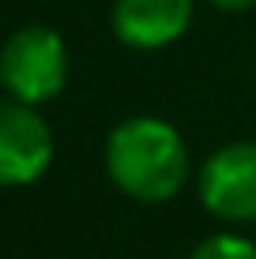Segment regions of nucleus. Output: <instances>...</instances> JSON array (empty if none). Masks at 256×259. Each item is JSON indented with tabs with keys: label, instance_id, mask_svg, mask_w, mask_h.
Returning <instances> with one entry per match:
<instances>
[{
	"label": "nucleus",
	"instance_id": "5",
	"mask_svg": "<svg viewBox=\"0 0 256 259\" xmlns=\"http://www.w3.org/2000/svg\"><path fill=\"white\" fill-rule=\"evenodd\" d=\"M192 23V0H117L113 30L132 49H162Z\"/></svg>",
	"mask_w": 256,
	"mask_h": 259
},
{
	"label": "nucleus",
	"instance_id": "1",
	"mask_svg": "<svg viewBox=\"0 0 256 259\" xmlns=\"http://www.w3.org/2000/svg\"><path fill=\"white\" fill-rule=\"evenodd\" d=\"M105 173L139 203H166L189 181V150L173 124L158 117H132L105 139Z\"/></svg>",
	"mask_w": 256,
	"mask_h": 259
},
{
	"label": "nucleus",
	"instance_id": "6",
	"mask_svg": "<svg viewBox=\"0 0 256 259\" xmlns=\"http://www.w3.org/2000/svg\"><path fill=\"white\" fill-rule=\"evenodd\" d=\"M192 259H256V244L245 237H207L196 244V252H192Z\"/></svg>",
	"mask_w": 256,
	"mask_h": 259
},
{
	"label": "nucleus",
	"instance_id": "3",
	"mask_svg": "<svg viewBox=\"0 0 256 259\" xmlns=\"http://www.w3.org/2000/svg\"><path fill=\"white\" fill-rule=\"evenodd\" d=\"M53 162V132L34 105L0 98V188L34 184Z\"/></svg>",
	"mask_w": 256,
	"mask_h": 259
},
{
	"label": "nucleus",
	"instance_id": "4",
	"mask_svg": "<svg viewBox=\"0 0 256 259\" xmlns=\"http://www.w3.org/2000/svg\"><path fill=\"white\" fill-rule=\"evenodd\" d=\"M200 199L223 222L256 218V143H226L200 169Z\"/></svg>",
	"mask_w": 256,
	"mask_h": 259
},
{
	"label": "nucleus",
	"instance_id": "7",
	"mask_svg": "<svg viewBox=\"0 0 256 259\" xmlns=\"http://www.w3.org/2000/svg\"><path fill=\"white\" fill-rule=\"evenodd\" d=\"M215 8H223V12H245V8H252L256 0H211Z\"/></svg>",
	"mask_w": 256,
	"mask_h": 259
},
{
	"label": "nucleus",
	"instance_id": "2",
	"mask_svg": "<svg viewBox=\"0 0 256 259\" xmlns=\"http://www.w3.org/2000/svg\"><path fill=\"white\" fill-rule=\"evenodd\" d=\"M68 83V49L64 38L49 26H23L0 49V87L8 98L42 105L57 98Z\"/></svg>",
	"mask_w": 256,
	"mask_h": 259
}]
</instances>
